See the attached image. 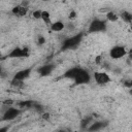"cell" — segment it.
<instances>
[{
	"instance_id": "cell-1",
	"label": "cell",
	"mask_w": 132,
	"mask_h": 132,
	"mask_svg": "<svg viewBox=\"0 0 132 132\" xmlns=\"http://www.w3.org/2000/svg\"><path fill=\"white\" fill-rule=\"evenodd\" d=\"M82 39V33H77L67 39H65L63 41L62 44V51H66V50H70V48H75L81 41Z\"/></svg>"
},
{
	"instance_id": "cell-2",
	"label": "cell",
	"mask_w": 132,
	"mask_h": 132,
	"mask_svg": "<svg viewBox=\"0 0 132 132\" xmlns=\"http://www.w3.org/2000/svg\"><path fill=\"white\" fill-rule=\"evenodd\" d=\"M106 30V22L103 20L95 19L91 22L89 26V32L90 33H96V32H103Z\"/></svg>"
},
{
	"instance_id": "cell-3",
	"label": "cell",
	"mask_w": 132,
	"mask_h": 132,
	"mask_svg": "<svg viewBox=\"0 0 132 132\" xmlns=\"http://www.w3.org/2000/svg\"><path fill=\"white\" fill-rule=\"evenodd\" d=\"M29 56L28 47H14L7 54V58H26Z\"/></svg>"
},
{
	"instance_id": "cell-4",
	"label": "cell",
	"mask_w": 132,
	"mask_h": 132,
	"mask_svg": "<svg viewBox=\"0 0 132 132\" xmlns=\"http://www.w3.org/2000/svg\"><path fill=\"white\" fill-rule=\"evenodd\" d=\"M90 78H91L90 73L86 69L81 68L79 73L74 78V82H75V85H85V84H88L90 81Z\"/></svg>"
},
{
	"instance_id": "cell-5",
	"label": "cell",
	"mask_w": 132,
	"mask_h": 132,
	"mask_svg": "<svg viewBox=\"0 0 132 132\" xmlns=\"http://www.w3.org/2000/svg\"><path fill=\"white\" fill-rule=\"evenodd\" d=\"M21 113L20 108H15V107H8L5 112L2 116V121H12L14 120L19 114Z\"/></svg>"
},
{
	"instance_id": "cell-6",
	"label": "cell",
	"mask_w": 132,
	"mask_h": 132,
	"mask_svg": "<svg viewBox=\"0 0 132 132\" xmlns=\"http://www.w3.org/2000/svg\"><path fill=\"white\" fill-rule=\"evenodd\" d=\"M126 55V48L122 45H116L110 48L109 56L112 59H121Z\"/></svg>"
},
{
	"instance_id": "cell-7",
	"label": "cell",
	"mask_w": 132,
	"mask_h": 132,
	"mask_svg": "<svg viewBox=\"0 0 132 132\" xmlns=\"http://www.w3.org/2000/svg\"><path fill=\"white\" fill-rule=\"evenodd\" d=\"M94 79L98 85H106L110 82V76L105 72H95L94 73Z\"/></svg>"
},
{
	"instance_id": "cell-8",
	"label": "cell",
	"mask_w": 132,
	"mask_h": 132,
	"mask_svg": "<svg viewBox=\"0 0 132 132\" xmlns=\"http://www.w3.org/2000/svg\"><path fill=\"white\" fill-rule=\"evenodd\" d=\"M54 69H55L54 64H45V65H42L39 68H37V73L40 76H47L53 72Z\"/></svg>"
},
{
	"instance_id": "cell-9",
	"label": "cell",
	"mask_w": 132,
	"mask_h": 132,
	"mask_svg": "<svg viewBox=\"0 0 132 132\" xmlns=\"http://www.w3.org/2000/svg\"><path fill=\"white\" fill-rule=\"evenodd\" d=\"M108 125V122L106 121H99V122H95L93 124H91L88 128V132H97L99 130H102L103 128H105Z\"/></svg>"
},
{
	"instance_id": "cell-10",
	"label": "cell",
	"mask_w": 132,
	"mask_h": 132,
	"mask_svg": "<svg viewBox=\"0 0 132 132\" xmlns=\"http://www.w3.org/2000/svg\"><path fill=\"white\" fill-rule=\"evenodd\" d=\"M31 68H25V69H22L20 71H18L14 75H13V79H18V80H24L26 78H28L31 74Z\"/></svg>"
},
{
	"instance_id": "cell-11",
	"label": "cell",
	"mask_w": 132,
	"mask_h": 132,
	"mask_svg": "<svg viewBox=\"0 0 132 132\" xmlns=\"http://www.w3.org/2000/svg\"><path fill=\"white\" fill-rule=\"evenodd\" d=\"M80 69H81V68H79V67L70 68V69H68V70L64 73V77H67V78H70V79H73V80H74V78L76 77V75L79 73Z\"/></svg>"
},
{
	"instance_id": "cell-12",
	"label": "cell",
	"mask_w": 132,
	"mask_h": 132,
	"mask_svg": "<svg viewBox=\"0 0 132 132\" xmlns=\"http://www.w3.org/2000/svg\"><path fill=\"white\" fill-rule=\"evenodd\" d=\"M12 13L13 14H15V15H19V16H23V15H25L26 13H27V11H28V8L27 7H25V6H23V5H19V6H14L13 8H12Z\"/></svg>"
},
{
	"instance_id": "cell-13",
	"label": "cell",
	"mask_w": 132,
	"mask_h": 132,
	"mask_svg": "<svg viewBox=\"0 0 132 132\" xmlns=\"http://www.w3.org/2000/svg\"><path fill=\"white\" fill-rule=\"evenodd\" d=\"M36 104L37 103L32 101V100H25V101L18 102V106L20 108H34Z\"/></svg>"
},
{
	"instance_id": "cell-14",
	"label": "cell",
	"mask_w": 132,
	"mask_h": 132,
	"mask_svg": "<svg viewBox=\"0 0 132 132\" xmlns=\"http://www.w3.org/2000/svg\"><path fill=\"white\" fill-rule=\"evenodd\" d=\"M64 27H65V25L61 21H58V22H55V23L51 24V30L54 31V32H60L64 29Z\"/></svg>"
},
{
	"instance_id": "cell-15",
	"label": "cell",
	"mask_w": 132,
	"mask_h": 132,
	"mask_svg": "<svg viewBox=\"0 0 132 132\" xmlns=\"http://www.w3.org/2000/svg\"><path fill=\"white\" fill-rule=\"evenodd\" d=\"M121 18H122V20H124L127 23H130V24L132 23V13H130L129 11H126V10L122 11L121 12Z\"/></svg>"
},
{
	"instance_id": "cell-16",
	"label": "cell",
	"mask_w": 132,
	"mask_h": 132,
	"mask_svg": "<svg viewBox=\"0 0 132 132\" xmlns=\"http://www.w3.org/2000/svg\"><path fill=\"white\" fill-rule=\"evenodd\" d=\"M41 20H42L45 24H51V15H50V12L46 11V10H42Z\"/></svg>"
},
{
	"instance_id": "cell-17",
	"label": "cell",
	"mask_w": 132,
	"mask_h": 132,
	"mask_svg": "<svg viewBox=\"0 0 132 132\" xmlns=\"http://www.w3.org/2000/svg\"><path fill=\"white\" fill-rule=\"evenodd\" d=\"M91 122H92V117H87L85 119L81 120V123H80V127L81 128H89V126L91 125Z\"/></svg>"
},
{
	"instance_id": "cell-18",
	"label": "cell",
	"mask_w": 132,
	"mask_h": 132,
	"mask_svg": "<svg viewBox=\"0 0 132 132\" xmlns=\"http://www.w3.org/2000/svg\"><path fill=\"white\" fill-rule=\"evenodd\" d=\"M106 18H107V20L110 21V22H116V21L118 20V15H117V13H114L113 11H109V12H107Z\"/></svg>"
},
{
	"instance_id": "cell-19",
	"label": "cell",
	"mask_w": 132,
	"mask_h": 132,
	"mask_svg": "<svg viewBox=\"0 0 132 132\" xmlns=\"http://www.w3.org/2000/svg\"><path fill=\"white\" fill-rule=\"evenodd\" d=\"M12 86L14 87H23V81L22 80H18V79H11V82H10Z\"/></svg>"
},
{
	"instance_id": "cell-20",
	"label": "cell",
	"mask_w": 132,
	"mask_h": 132,
	"mask_svg": "<svg viewBox=\"0 0 132 132\" xmlns=\"http://www.w3.org/2000/svg\"><path fill=\"white\" fill-rule=\"evenodd\" d=\"M41 13H42V10H35V11H33L32 15L34 19L38 20V19H41Z\"/></svg>"
},
{
	"instance_id": "cell-21",
	"label": "cell",
	"mask_w": 132,
	"mask_h": 132,
	"mask_svg": "<svg viewBox=\"0 0 132 132\" xmlns=\"http://www.w3.org/2000/svg\"><path fill=\"white\" fill-rule=\"evenodd\" d=\"M44 43H45V38L43 36H39L38 39H37V44L41 45V44H44Z\"/></svg>"
},
{
	"instance_id": "cell-22",
	"label": "cell",
	"mask_w": 132,
	"mask_h": 132,
	"mask_svg": "<svg viewBox=\"0 0 132 132\" xmlns=\"http://www.w3.org/2000/svg\"><path fill=\"white\" fill-rule=\"evenodd\" d=\"M124 85H125L126 87H128V88H132V79H130V80H126V81L124 82Z\"/></svg>"
},
{
	"instance_id": "cell-23",
	"label": "cell",
	"mask_w": 132,
	"mask_h": 132,
	"mask_svg": "<svg viewBox=\"0 0 132 132\" xmlns=\"http://www.w3.org/2000/svg\"><path fill=\"white\" fill-rule=\"evenodd\" d=\"M69 18H70V19H75V18H76V12H75L74 10H72V11L70 12V14H69Z\"/></svg>"
},
{
	"instance_id": "cell-24",
	"label": "cell",
	"mask_w": 132,
	"mask_h": 132,
	"mask_svg": "<svg viewBox=\"0 0 132 132\" xmlns=\"http://www.w3.org/2000/svg\"><path fill=\"white\" fill-rule=\"evenodd\" d=\"M7 131H8V126L1 127V128H0V132H7Z\"/></svg>"
},
{
	"instance_id": "cell-25",
	"label": "cell",
	"mask_w": 132,
	"mask_h": 132,
	"mask_svg": "<svg viewBox=\"0 0 132 132\" xmlns=\"http://www.w3.org/2000/svg\"><path fill=\"white\" fill-rule=\"evenodd\" d=\"M100 61H101V57H97V59H96V63L98 64V63H100Z\"/></svg>"
},
{
	"instance_id": "cell-26",
	"label": "cell",
	"mask_w": 132,
	"mask_h": 132,
	"mask_svg": "<svg viewBox=\"0 0 132 132\" xmlns=\"http://www.w3.org/2000/svg\"><path fill=\"white\" fill-rule=\"evenodd\" d=\"M129 54H130V59L132 60V51H130V53H129Z\"/></svg>"
},
{
	"instance_id": "cell-27",
	"label": "cell",
	"mask_w": 132,
	"mask_h": 132,
	"mask_svg": "<svg viewBox=\"0 0 132 132\" xmlns=\"http://www.w3.org/2000/svg\"><path fill=\"white\" fill-rule=\"evenodd\" d=\"M57 132H66V131H57Z\"/></svg>"
},
{
	"instance_id": "cell-28",
	"label": "cell",
	"mask_w": 132,
	"mask_h": 132,
	"mask_svg": "<svg viewBox=\"0 0 132 132\" xmlns=\"http://www.w3.org/2000/svg\"><path fill=\"white\" fill-rule=\"evenodd\" d=\"M131 29H132V23H131Z\"/></svg>"
}]
</instances>
